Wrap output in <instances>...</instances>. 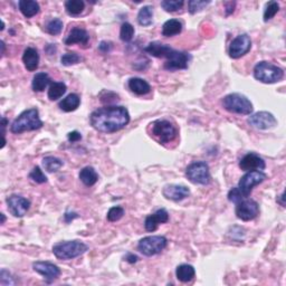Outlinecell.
I'll return each instance as SVG.
<instances>
[{
    "label": "cell",
    "instance_id": "14",
    "mask_svg": "<svg viewBox=\"0 0 286 286\" xmlns=\"http://www.w3.org/2000/svg\"><path fill=\"white\" fill-rule=\"evenodd\" d=\"M6 202L10 214L15 217H24L31 208V201L21 196L11 195L6 199Z\"/></svg>",
    "mask_w": 286,
    "mask_h": 286
},
{
    "label": "cell",
    "instance_id": "27",
    "mask_svg": "<svg viewBox=\"0 0 286 286\" xmlns=\"http://www.w3.org/2000/svg\"><path fill=\"white\" fill-rule=\"evenodd\" d=\"M182 24L178 19H169L162 26V35L164 37H172L181 33Z\"/></svg>",
    "mask_w": 286,
    "mask_h": 286
},
{
    "label": "cell",
    "instance_id": "8",
    "mask_svg": "<svg viewBox=\"0 0 286 286\" xmlns=\"http://www.w3.org/2000/svg\"><path fill=\"white\" fill-rule=\"evenodd\" d=\"M152 134L157 138L160 143H170L175 140L178 135L177 127L167 120H158L152 124Z\"/></svg>",
    "mask_w": 286,
    "mask_h": 286
},
{
    "label": "cell",
    "instance_id": "36",
    "mask_svg": "<svg viewBox=\"0 0 286 286\" xmlns=\"http://www.w3.org/2000/svg\"><path fill=\"white\" fill-rule=\"evenodd\" d=\"M82 61V57L76 53H66L61 57V63L64 66H71L75 64L80 63Z\"/></svg>",
    "mask_w": 286,
    "mask_h": 286
},
{
    "label": "cell",
    "instance_id": "40",
    "mask_svg": "<svg viewBox=\"0 0 286 286\" xmlns=\"http://www.w3.org/2000/svg\"><path fill=\"white\" fill-rule=\"evenodd\" d=\"M124 214V209L122 207L116 206V207H112V208L107 212V220L108 221H118L121 219Z\"/></svg>",
    "mask_w": 286,
    "mask_h": 286
},
{
    "label": "cell",
    "instance_id": "5",
    "mask_svg": "<svg viewBox=\"0 0 286 286\" xmlns=\"http://www.w3.org/2000/svg\"><path fill=\"white\" fill-rule=\"evenodd\" d=\"M223 107L231 113L250 115L253 113V104L245 95L239 93H232L223 99Z\"/></svg>",
    "mask_w": 286,
    "mask_h": 286
},
{
    "label": "cell",
    "instance_id": "12",
    "mask_svg": "<svg viewBox=\"0 0 286 286\" xmlns=\"http://www.w3.org/2000/svg\"><path fill=\"white\" fill-rule=\"evenodd\" d=\"M251 47V39L250 37L247 35V34H242V35H238L236 38L232 39V41L229 45V56L232 58L237 59L240 58L242 56L246 55L248 52H250Z\"/></svg>",
    "mask_w": 286,
    "mask_h": 286
},
{
    "label": "cell",
    "instance_id": "24",
    "mask_svg": "<svg viewBox=\"0 0 286 286\" xmlns=\"http://www.w3.org/2000/svg\"><path fill=\"white\" fill-rule=\"evenodd\" d=\"M80 104H81L80 96H78L77 94L72 93L59 102L58 107L64 112H73L80 107Z\"/></svg>",
    "mask_w": 286,
    "mask_h": 286
},
{
    "label": "cell",
    "instance_id": "19",
    "mask_svg": "<svg viewBox=\"0 0 286 286\" xmlns=\"http://www.w3.org/2000/svg\"><path fill=\"white\" fill-rule=\"evenodd\" d=\"M22 62L26 70L29 72H35L38 69L39 65V54L37 52L36 48L34 47H27L22 55Z\"/></svg>",
    "mask_w": 286,
    "mask_h": 286
},
{
    "label": "cell",
    "instance_id": "38",
    "mask_svg": "<svg viewBox=\"0 0 286 286\" xmlns=\"http://www.w3.org/2000/svg\"><path fill=\"white\" fill-rule=\"evenodd\" d=\"M210 3V1H202V0H190L188 2V10L190 14H197L199 11L207 7Z\"/></svg>",
    "mask_w": 286,
    "mask_h": 286
},
{
    "label": "cell",
    "instance_id": "6",
    "mask_svg": "<svg viewBox=\"0 0 286 286\" xmlns=\"http://www.w3.org/2000/svg\"><path fill=\"white\" fill-rule=\"evenodd\" d=\"M186 176L189 181L196 184H209L212 181L208 164L204 161H197L188 165L186 169Z\"/></svg>",
    "mask_w": 286,
    "mask_h": 286
},
{
    "label": "cell",
    "instance_id": "43",
    "mask_svg": "<svg viewBox=\"0 0 286 286\" xmlns=\"http://www.w3.org/2000/svg\"><path fill=\"white\" fill-rule=\"evenodd\" d=\"M67 139H69L70 142H77L82 139V135L80 132H77V131H73V132L69 133V135H67Z\"/></svg>",
    "mask_w": 286,
    "mask_h": 286
},
{
    "label": "cell",
    "instance_id": "16",
    "mask_svg": "<svg viewBox=\"0 0 286 286\" xmlns=\"http://www.w3.org/2000/svg\"><path fill=\"white\" fill-rule=\"evenodd\" d=\"M162 195L169 200L181 201L190 195L189 188L181 184H167L162 190Z\"/></svg>",
    "mask_w": 286,
    "mask_h": 286
},
{
    "label": "cell",
    "instance_id": "35",
    "mask_svg": "<svg viewBox=\"0 0 286 286\" xmlns=\"http://www.w3.org/2000/svg\"><path fill=\"white\" fill-rule=\"evenodd\" d=\"M280 11V5L276 1H269L266 5L264 11V21H268L275 17V15Z\"/></svg>",
    "mask_w": 286,
    "mask_h": 286
},
{
    "label": "cell",
    "instance_id": "2",
    "mask_svg": "<svg viewBox=\"0 0 286 286\" xmlns=\"http://www.w3.org/2000/svg\"><path fill=\"white\" fill-rule=\"evenodd\" d=\"M44 123L39 119V113L37 108H29L18 115L15 121L11 123L10 131L15 134L26 132V131H35L40 129Z\"/></svg>",
    "mask_w": 286,
    "mask_h": 286
},
{
    "label": "cell",
    "instance_id": "42",
    "mask_svg": "<svg viewBox=\"0 0 286 286\" xmlns=\"http://www.w3.org/2000/svg\"><path fill=\"white\" fill-rule=\"evenodd\" d=\"M0 283L1 285H14L15 282L13 277L10 276V273L6 269H1V273H0Z\"/></svg>",
    "mask_w": 286,
    "mask_h": 286
},
{
    "label": "cell",
    "instance_id": "9",
    "mask_svg": "<svg viewBox=\"0 0 286 286\" xmlns=\"http://www.w3.org/2000/svg\"><path fill=\"white\" fill-rule=\"evenodd\" d=\"M236 216L243 221H250L255 219L259 214V205L253 199H244L236 204Z\"/></svg>",
    "mask_w": 286,
    "mask_h": 286
},
{
    "label": "cell",
    "instance_id": "33",
    "mask_svg": "<svg viewBox=\"0 0 286 286\" xmlns=\"http://www.w3.org/2000/svg\"><path fill=\"white\" fill-rule=\"evenodd\" d=\"M184 5L183 0H163L161 1V7L168 13H175L181 9Z\"/></svg>",
    "mask_w": 286,
    "mask_h": 286
},
{
    "label": "cell",
    "instance_id": "31",
    "mask_svg": "<svg viewBox=\"0 0 286 286\" xmlns=\"http://www.w3.org/2000/svg\"><path fill=\"white\" fill-rule=\"evenodd\" d=\"M85 8V3L82 0H69L65 2V9L71 16H77Z\"/></svg>",
    "mask_w": 286,
    "mask_h": 286
},
{
    "label": "cell",
    "instance_id": "41",
    "mask_svg": "<svg viewBox=\"0 0 286 286\" xmlns=\"http://www.w3.org/2000/svg\"><path fill=\"white\" fill-rule=\"evenodd\" d=\"M246 198L248 197H246V196L238 189V187L232 188V189L228 193V200L231 202H234V204H238L239 201H242Z\"/></svg>",
    "mask_w": 286,
    "mask_h": 286
},
{
    "label": "cell",
    "instance_id": "44",
    "mask_svg": "<svg viewBox=\"0 0 286 286\" xmlns=\"http://www.w3.org/2000/svg\"><path fill=\"white\" fill-rule=\"evenodd\" d=\"M100 51L103 52V53H107L108 51L111 50V44L110 43H107V41H102L100 45Z\"/></svg>",
    "mask_w": 286,
    "mask_h": 286
},
{
    "label": "cell",
    "instance_id": "30",
    "mask_svg": "<svg viewBox=\"0 0 286 286\" xmlns=\"http://www.w3.org/2000/svg\"><path fill=\"white\" fill-rule=\"evenodd\" d=\"M153 21V8L151 6L142 7L138 14V22L141 26H150Z\"/></svg>",
    "mask_w": 286,
    "mask_h": 286
},
{
    "label": "cell",
    "instance_id": "13",
    "mask_svg": "<svg viewBox=\"0 0 286 286\" xmlns=\"http://www.w3.org/2000/svg\"><path fill=\"white\" fill-rule=\"evenodd\" d=\"M248 123L258 130H269L277 125V120L272 113L262 111L251 114L248 118Z\"/></svg>",
    "mask_w": 286,
    "mask_h": 286
},
{
    "label": "cell",
    "instance_id": "26",
    "mask_svg": "<svg viewBox=\"0 0 286 286\" xmlns=\"http://www.w3.org/2000/svg\"><path fill=\"white\" fill-rule=\"evenodd\" d=\"M81 181L88 187H92L99 180V175L93 167H85L83 168L80 172Z\"/></svg>",
    "mask_w": 286,
    "mask_h": 286
},
{
    "label": "cell",
    "instance_id": "20",
    "mask_svg": "<svg viewBox=\"0 0 286 286\" xmlns=\"http://www.w3.org/2000/svg\"><path fill=\"white\" fill-rule=\"evenodd\" d=\"M171 50L172 48L170 46H168V45L159 43V41H153V43H150L148 46L144 48V52L154 56V57L165 58L169 53L171 52Z\"/></svg>",
    "mask_w": 286,
    "mask_h": 286
},
{
    "label": "cell",
    "instance_id": "46",
    "mask_svg": "<svg viewBox=\"0 0 286 286\" xmlns=\"http://www.w3.org/2000/svg\"><path fill=\"white\" fill-rule=\"evenodd\" d=\"M77 217V214H75V213H66L65 214V220L67 221V223H70L71 220H73L74 218H76Z\"/></svg>",
    "mask_w": 286,
    "mask_h": 286
},
{
    "label": "cell",
    "instance_id": "37",
    "mask_svg": "<svg viewBox=\"0 0 286 286\" xmlns=\"http://www.w3.org/2000/svg\"><path fill=\"white\" fill-rule=\"evenodd\" d=\"M46 31L51 35H58L63 31V21L58 18H55V19L51 20L46 26Z\"/></svg>",
    "mask_w": 286,
    "mask_h": 286
},
{
    "label": "cell",
    "instance_id": "7",
    "mask_svg": "<svg viewBox=\"0 0 286 286\" xmlns=\"http://www.w3.org/2000/svg\"><path fill=\"white\" fill-rule=\"evenodd\" d=\"M168 245V240L164 236H148L142 238L138 244V250L145 256L160 254Z\"/></svg>",
    "mask_w": 286,
    "mask_h": 286
},
{
    "label": "cell",
    "instance_id": "25",
    "mask_svg": "<svg viewBox=\"0 0 286 286\" xmlns=\"http://www.w3.org/2000/svg\"><path fill=\"white\" fill-rule=\"evenodd\" d=\"M196 275V270L194 266L188 265V264H182L179 265L176 269V276L180 282L182 283H188V282L193 281Z\"/></svg>",
    "mask_w": 286,
    "mask_h": 286
},
{
    "label": "cell",
    "instance_id": "10",
    "mask_svg": "<svg viewBox=\"0 0 286 286\" xmlns=\"http://www.w3.org/2000/svg\"><path fill=\"white\" fill-rule=\"evenodd\" d=\"M266 179V175L263 171L254 170V171H248L246 175H244L240 178L238 182V189L242 193L248 197L250 195L251 190L255 186L262 183Z\"/></svg>",
    "mask_w": 286,
    "mask_h": 286
},
{
    "label": "cell",
    "instance_id": "28",
    "mask_svg": "<svg viewBox=\"0 0 286 286\" xmlns=\"http://www.w3.org/2000/svg\"><path fill=\"white\" fill-rule=\"evenodd\" d=\"M51 77L47 73H37L33 78V89L35 92H43L50 85Z\"/></svg>",
    "mask_w": 286,
    "mask_h": 286
},
{
    "label": "cell",
    "instance_id": "4",
    "mask_svg": "<svg viewBox=\"0 0 286 286\" xmlns=\"http://www.w3.org/2000/svg\"><path fill=\"white\" fill-rule=\"evenodd\" d=\"M254 77L265 84H274L284 77V71L274 64L263 61L255 65Z\"/></svg>",
    "mask_w": 286,
    "mask_h": 286
},
{
    "label": "cell",
    "instance_id": "47",
    "mask_svg": "<svg viewBox=\"0 0 286 286\" xmlns=\"http://www.w3.org/2000/svg\"><path fill=\"white\" fill-rule=\"evenodd\" d=\"M276 201H277V202H280V204H281L282 206H283V207H285V202H284V193L280 196V199H278V200L276 199Z\"/></svg>",
    "mask_w": 286,
    "mask_h": 286
},
{
    "label": "cell",
    "instance_id": "21",
    "mask_svg": "<svg viewBox=\"0 0 286 286\" xmlns=\"http://www.w3.org/2000/svg\"><path fill=\"white\" fill-rule=\"evenodd\" d=\"M89 40V35L85 29L82 28H74L72 29L71 33L65 39L66 45H73V44H83L86 45Z\"/></svg>",
    "mask_w": 286,
    "mask_h": 286
},
{
    "label": "cell",
    "instance_id": "11",
    "mask_svg": "<svg viewBox=\"0 0 286 286\" xmlns=\"http://www.w3.org/2000/svg\"><path fill=\"white\" fill-rule=\"evenodd\" d=\"M164 69L168 71H177V70H186L188 69L190 62V55L184 52H178L172 48L171 52L169 53L165 57Z\"/></svg>",
    "mask_w": 286,
    "mask_h": 286
},
{
    "label": "cell",
    "instance_id": "3",
    "mask_svg": "<svg viewBox=\"0 0 286 286\" xmlns=\"http://www.w3.org/2000/svg\"><path fill=\"white\" fill-rule=\"evenodd\" d=\"M89 250V246L80 240H67L55 244L53 246V253L58 259L69 261L83 255Z\"/></svg>",
    "mask_w": 286,
    "mask_h": 286
},
{
    "label": "cell",
    "instance_id": "1",
    "mask_svg": "<svg viewBox=\"0 0 286 286\" xmlns=\"http://www.w3.org/2000/svg\"><path fill=\"white\" fill-rule=\"evenodd\" d=\"M91 125L96 131L113 133L125 127L130 122L129 111L119 105H107L93 111L89 115Z\"/></svg>",
    "mask_w": 286,
    "mask_h": 286
},
{
    "label": "cell",
    "instance_id": "17",
    "mask_svg": "<svg viewBox=\"0 0 286 286\" xmlns=\"http://www.w3.org/2000/svg\"><path fill=\"white\" fill-rule=\"evenodd\" d=\"M265 167V161L255 153L246 154V156L239 161V168L244 171H262L264 170Z\"/></svg>",
    "mask_w": 286,
    "mask_h": 286
},
{
    "label": "cell",
    "instance_id": "15",
    "mask_svg": "<svg viewBox=\"0 0 286 286\" xmlns=\"http://www.w3.org/2000/svg\"><path fill=\"white\" fill-rule=\"evenodd\" d=\"M33 268L35 272L44 276L47 283H52L53 281H55L61 275L59 267L51 262H35L33 264Z\"/></svg>",
    "mask_w": 286,
    "mask_h": 286
},
{
    "label": "cell",
    "instance_id": "23",
    "mask_svg": "<svg viewBox=\"0 0 286 286\" xmlns=\"http://www.w3.org/2000/svg\"><path fill=\"white\" fill-rule=\"evenodd\" d=\"M18 7H19L21 14L27 18L36 16V15L39 13L40 9L38 2L33 1V0H20V1L18 2Z\"/></svg>",
    "mask_w": 286,
    "mask_h": 286
},
{
    "label": "cell",
    "instance_id": "32",
    "mask_svg": "<svg viewBox=\"0 0 286 286\" xmlns=\"http://www.w3.org/2000/svg\"><path fill=\"white\" fill-rule=\"evenodd\" d=\"M43 167L48 172H56L63 167V161L56 157H46L43 159Z\"/></svg>",
    "mask_w": 286,
    "mask_h": 286
},
{
    "label": "cell",
    "instance_id": "39",
    "mask_svg": "<svg viewBox=\"0 0 286 286\" xmlns=\"http://www.w3.org/2000/svg\"><path fill=\"white\" fill-rule=\"evenodd\" d=\"M29 178L36 183H45L47 181V177L45 176L43 170L39 167H35L33 169L31 174H29Z\"/></svg>",
    "mask_w": 286,
    "mask_h": 286
},
{
    "label": "cell",
    "instance_id": "45",
    "mask_svg": "<svg viewBox=\"0 0 286 286\" xmlns=\"http://www.w3.org/2000/svg\"><path fill=\"white\" fill-rule=\"evenodd\" d=\"M125 259L129 263H131V264H133V263H137L138 262V256H135L133 254H127L125 256Z\"/></svg>",
    "mask_w": 286,
    "mask_h": 286
},
{
    "label": "cell",
    "instance_id": "48",
    "mask_svg": "<svg viewBox=\"0 0 286 286\" xmlns=\"http://www.w3.org/2000/svg\"><path fill=\"white\" fill-rule=\"evenodd\" d=\"M0 216H1V225L5 224V220H6V217L3 214H0Z\"/></svg>",
    "mask_w": 286,
    "mask_h": 286
},
{
    "label": "cell",
    "instance_id": "22",
    "mask_svg": "<svg viewBox=\"0 0 286 286\" xmlns=\"http://www.w3.org/2000/svg\"><path fill=\"white\" fill-rule=\"evenodd\" d=\"M129 89L137 95H146L151 92V86L140 77H132L129 80Z\"/></svg>",
    "mask_w": 286,
    "mask_h": 286
},
{
    "label": "cell",
    "instance_id": "34",
    "mask_svg": "<svg viewBox=\"0 0 286 286\" xmlns=\"http://www.w3.org/2000/svg\"><path fill=\"white\" fill-rule=\"evenodd\" d=\"M134 36V27L130 22H123L120 31V38L123 41L132 40Z\"/></svg>",
    "mask_w": 286,
    "mask_h": 286
},
{
    "label": "cell",
    "instance_id": "29",
    "mask_svg": "<svg viewBox=\"0 0 286 286\" xmlns=\"http://www.w3.org/2000/svg\"><path fill=\"white\" fill-rule=\"evenodd\" d=\"M66 84L63 82H55L50 86L48 89V99L51 101H56L64 95L66 93Z\"/></svg>",
    "mask_w": 286,
    "mask_h": 286
},
{
    "label": "cell",
    "instance_id": "18",
    "mask_svg": "<svg viewBox=\"0 0 286 286\" xmlns=\"http://www.w3.org/2000/svg\"><path fill=\"white\" fill-rule=\"evenodd\" d=\"M169 220V214L165 209H159L157 210L154 214H149L148 217L145 218L144 221V227L148 232H152L157 231L158 226L160 224H165Z\"/></svg>",
    "mask_w": 286,
    "mask_h": 286
}]
</instances>
